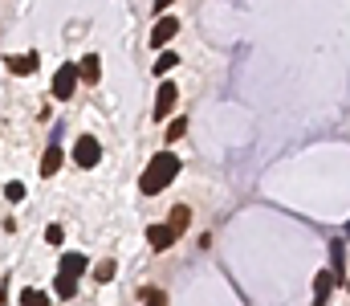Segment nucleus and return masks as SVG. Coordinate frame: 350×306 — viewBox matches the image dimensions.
I'll list each match as a JSON object with an SVG mask.
<instances>
[{
	"mask_svg": "<svg viewBox=\"0 0 350 306\" xmlns=\"http://www.w3.org/2000/svg\"><path fill=\"white\" fill-rule=\"evenodd\" d=\"M175 176H179V160H175L172 151H159V155L151 160V168L143 172V180H139V188H143L147 196H155V192H163V188L172 184Z\"/></svg>",
	"mask_w": 350,
	"mask_h": 306,
	"instance_id": "obj_1",
	"label": "nucleus"
},
{
	"mask_svg": "<svg viewBox=\"0 0 350 306\" xmlns=\"http://www.w3.org/2000/svg\"><path fill=\"white\" fill-rule=\"evenodd\" d=\"M98 160H102V143H98L94 135H82V139L74 143V164H78V168H94Z\"/></svg>",
	"mask_w": 350,
	"mask_h": 306,
	"instance_id": "obj_2",
	"label": "nucleus"
},
{
	"mask_svg": "<svg viewBox=\"0 0 350 306\" xmlns=\"http://www.w3.org/2000/svg\"><path fill=\"white\" fill-rule=\"evenodd\" d=\"M74 86H78V70H74V66H62L57 78H53V99H70Z\"/></svg>",
	"mask_w": 350,
	"mask_h": 306,
	"instance_id": "obj_3",
	"label": "nucleus"
},
{
	"mask_svg": "<svg viewBox=\"0 0 350 306\" xmlns=\"http://www.w3.org/2000/svg\"><path fill=\"white\" fill-rule=\"evenodd\" d=\"M330 286H334V274H330V270H322V274L314 278V306L330 303Z\"/></svg>",
	"mask_w": 350,
	"mask_h": 306,
	"instance_id": "obj_4",
	"label": "nucleus"
},
{
	"mask_svg": "<svg viewBox=\"0 0 350 306\" xmlns=\"http://www.w3.org/2000/svg\"><path fill=\"white\" fill-rule=\"evenodd\" d=\"M175 99H179V94H175V86H172V82H163V86H159V99H155V118H167V114H172V106H175Z\"/></svg>",
	"mask_w": 350,
	"mask_h": 306,
	"instance_id": "obj_5",
	"label": "nucleus"
},
{
	"mask_svg": "<svg viewBox=\"0 0 350 306\" xmlns=\"http://www.w3.org/2000/svg\"><path fill=\"white\" fill-rule=\"evenodd\" d=\"M175 29H179L175 16H159V25H155V33H151V45H167L175 37Z\"/></svg>",
	"mask_w": 350,
	"mask_h": 306,
	"instance_id": "obj_6",
	"label": "nucleus"
},
{
	"mask_svg": "<svg viewBox=\"0 0 350 306\" xmlns=\"http://www.w3.org/2000/svg\"><path fill=\"white\" fill-rule=\"evenodd\" d=\"M8 70L21 74V78L33 74V70H37V53H16V58H8Z\"/></svg>",
	"mask_w": 350,
	"mask_h": 306,
	"instance_id": "obj_7",
	"label": "nucleus"
},
{
	"mask_svg": "<svg viewBox=\"0 0 350 306\" xmlns=\"http://www.w3.org/2000/svg\"><path fill=\"white\" fill-rule=\"evenodd\" d=\"M62 274H66V278H82V274H86V257H82V253H66V257H62Z\"/></svg>",
	"mask_w": 350,
	"mask_h": 306,
	"instance_id": "obj_8",
	"label": "nucleus"
},
{
	"mask_svg": "<svg viewBox=\"0 0 350 306\" xmlns=\"http://www.w3.org/2000/svg\"><path fill=\"white\" fill-rule=\"evenodd\" d=\"M74 70H78V78H82V82H98V78H102V70H98V58H94V53H86V58H82V66H74Z\"/></svg>",
	"mask_w": 350,
	"mask_h": 306,
	"instance_id": "obj_9",
	"label": "nucleus"
},
{
	"mask_svg": "<svg viewBox=\"0 0 350 306\" xmlns=\"http://www.w3.org/2000/svg\"><path fill=\"white\" fill-rule=\"evenodd\" d=\"M147 241H151V249H167L175 237L167 233V225H155V229H147Z\"/></svg>",
	"mask_w": 350,
	"mask_h": 306,
	"instance_id": "obj_10",
	"label": "nucleus"
},
{
	"mask_svg": "<svg viewBox=\"0 0 350 306\" xmlns=\"http://www.w3.org/2000/svg\"><path fill=\"white\" fill-rule=\"evenodd\" d=\"M62 168V147H49L45 155H41V176H53Z\"/></svg>",
	"mask_w": 350,
	"mask_h": 306,
	"instance_id": "obj_11",
	"label": "nucleus"
},
{
	"mask_svg": "<svg viewBox=\"0 0 350 306\" xmlns=\"http://www.w3.org/2000/svg\"><path fill=\"white\" fill-rule=\"evenodd\" d=\"M187 216H191L187 208H175V212H172V220H167V233H172V237H179V233H183V225H187Z\"/></svg>",
	"mask_w": 350,
	"mask_h": 306,
	"instance_id": "obj_12",
	"label": "nucleus"
},
{
	"mask_svg": "<svg viewBox=\"0 0 350 306\" xmlns=\"http://www.w3.org/2000/svg\"><path fill=\"white\" fill-rule=\"evenodd\" d=\"M57 294H62V298H74V294H78V278L57 274Z\"/></svg>",
	"mask_w": 350,
	"mask_h": 306,
	"instance_id": "obj_13",
	"label": "nucleus"
},
{
	"mask_svg": "<svg viewBox=\"0 0 350 306\" xmlns=\"http://www.w3.org/2000/svg\"><path fill=\"white\" fill-rule=\"evenodd\" d=\"M21 303L25 306H49V298H45V290H33V286H29V290L21 294Z\"/></svg>",
	"mask_w": 350,
	"mask_h": 306,
	"instance_id": "obj_14",
	"label": "nucleus"
},
{
	"mask_svg": "<svg viewBox=\"0 0 350 306\" xmlns=\"http://www.w3.org/2000/svg\"><path fill=\"white\" fill-rule=\"evenodd\" d=\"M114 274H118V266H114V262H102V266H94V278H98V282H110Z\"/></svg>",
	"mask_w": 350,
	"mask_h": 306,
	"instance_id": "obj_15",
	"label": "nucleus"
},
{
	"mask_svg": "<svg viewBox=\"0 0 350 306\" xmlns=\"http://www.w3.org/2000/svg\"><path fill=\"white\" fill-rule=\"evenodd\" d=\"M175 66H179V58H175V53H163V58H159V66H155V74H172Z\"/></svg>",
	"mask_w": 350,
	"mask_h": 306,
	"instance_id": "obj_16",
	"label": "nucleus"
},
{
	"mask_svg": "<svg viewBox=\"0 0 350 306\" xmlns=\"http://www.w3.org/2000/svg\"><path fill=\"white\" fill-rule=\"evenodd\" d=\"M183 131H187V118H175L167 127V139H183Z\"/></svg>",
	"mask_w": 350,
	"mask_h": 306,
	"instance_id": "obj_17",
	"label": "nucleus"
},
{
	"mask_svg": "<svg viewBox=\"0 0 350 306\" xmlns=\"http://www.w3.org/2000/svg\"><path fill=\"white\" fill-rule=\"evenodd\" d=\"M147 306H167V294L163 290H147Z\"/></svg>",
	"mask_w": 350,
	"mask_h": 306,
	"instance_id": "obj_18",
	"label": "nucleus"
},
{
	"mask_svg": "<svg viewBox=\"0 0 350 306\" xmlns=\"http://www.w3.org/2000/svg\"><path fill=\"white\" fill-rule=\"evenodd\" d=\"M45 237H49V245H62V237H66V233H62V225H49V229H45Z\"/></svg>",
	"mask_w": 350,
	"mask_h": 306,
	"instance_id": "obj_19",
	"label": "nucleus"
},
{
	"mask_svg": "<svg viewBox=\"0 0 350 306\" xmlns=\"http://www.w3.org/2000/svg\"><path fill=\"white\" fill-rule=\"evenodd\" d=\"M21 196H25V184L12 180V184H8V201H21Z\"/></svg>",
	"mask_w": 350,
	"mask_h": 306,
	"instance_id": "obj_20",
	"label": "nucleus"
}]
</instances>
